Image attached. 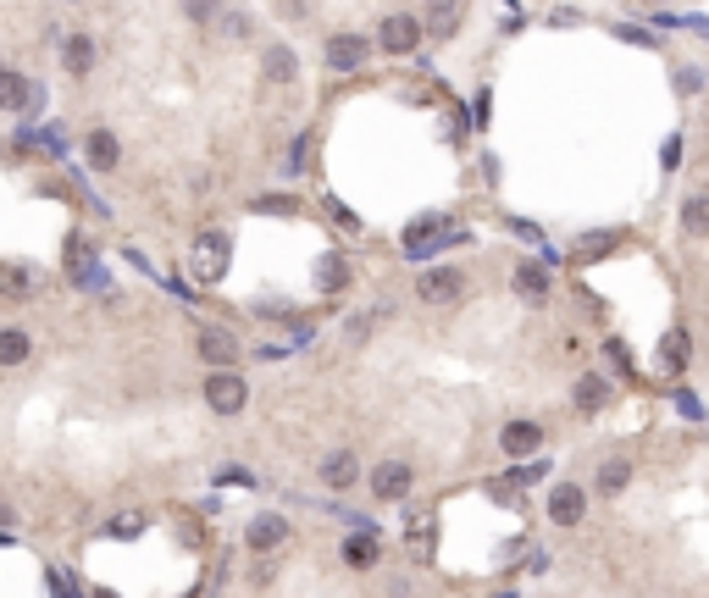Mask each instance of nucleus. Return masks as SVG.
Masks as SVG:
<instances>
[{
	"mask_svg": "<svg viewBox=\"0 0 709 598\" xmlns=\"http://www.w3.org/2000/svg\"><path fill=\"white\" fill-rule=\"evenodd\" d=\"M228 255H233L228 233L205 228L200 239H194V250H189V277H194V283H217V277L228 272Z\"/></svg>",
	"mask_w": 709,
	"mask_h": 598,
	"instance_id": "f257e3e1",
	"label": "nucleus"
},
{
	"mask_svg": "<svg viewBox=\"0 0 709 598\" xmlns=\"http://www.w3.org/2000/svg\"><path fill=\"white\" fill-rule=\"evenodd\" d=\"M377 45H383L388 56H410V50L421 45V17H410V12L383 17V28H377Z\"/></svg>",
	"mask_w": 709,
	"mask_h": 598,
	"instance_id": "f03ea898",
	"label": "nucleus"
},
{
	"mask_svg": "<svg viewBox=\"0 0 709 598\" xmlns=\"http://www.w3.org/2000/svg\"><path fill=\"white\" fill-rule=\"evenodd\" d=\"M205 399H211V410H222V416H239L244 399H250V388H244L239 371H211V383H205Z\"/></svg>",
	"mask_w": 709,
	"mask_h": 598,
	"instance_id": "7ed1b4c3",
	"label": "nucleus"
},
{
	"mask_svg": "<svg viewBox=\"0 0 709 598\" xmlns=\"http://www.w3.org/2000/svg\"><path fill=\"white\" fill-rule=\"evenodd\" d=\"M416 294L427 299V305H449V299H460V294H466V277H460L455 266H433V272H421Z\"/></svg>",
	"mask_w": 709,
	"mask_h": 598,
	"instance_id": "20e7f679",
	"label": "nucleus"
},
{
	"mask_svg": "<svg viewBox=\"0 0 709 598\" xmlns=\"http://www.w3.org/2000/svg\"><path fill=\"white\" fill-rule=\"evenodd\" d=\"M366 56H372V39L366 34H333L327 39V67H338V72L366 67Z\"/></svg>",
	"mask_w": 709,
	"mask_h": 598,
	"instance_id": "39448f33",
	"label": "nucleus"
},
{
	"mask_svg": "<svg viewBox=\"0 0 709 598\" xmlns=\"http://www.w3.org/2000/svg\"><path fill=\"white\" fill-rule=\"evenodd\" d=\"M582 515H588V493H582L577 482H560V488L549 493V521L554 527H577Z\"/></svg>",
	"mask_w": 709,
	"mask_h": 598,
	"instance_id": "423d86ee",
	"label": "nucleus"
},
{
	"mask_svg": "<svg viewBox=\"0 0 709 598\" xmlns=\"http://www.w3.org/2000/svg\"><path fill=\"white\" fill-rule=\"evenodd\" d=\"M499 449H505L510 460L538 455V449H543V427H538V421H510V427L499 432Z\"/></svg>",
	"mask_w": 709,
	"mask_h": 598,
	"instance_id": "0eeeda50",
	"label": "nucleus"
},
{
	"mask_svg": "<svg viewBox=\"0 0 709 598\" xmlns=\"http://www.w3.org/2000/svg\"><path fill=\"white\" fill-rule=\"evenodd\" d=\"M372 493L383 504L405 499V493H410V466H405V460H383V466L372 471Z\"/></svg>",
	"mask_w": 709,
	"mask_h": 598,
	"instance_id": "6e6552de",
	"label": "nucleus"
},
{
	"mask_svg": "<svg viewBox=\"0 0 709 598\" xmlns=\"http://www.w3.org/2000/svg\"><path fill=\"white\" fill-rule=\"evenodd\" d=\"M322 482L333 493L355 488V482H361V460H355V449H333V455L322 460Z\"/></svg>",
	"mask_w": 709,
	"mask_h": 598,
	"instance_id": "1a4fd4ad",
	"label": "nucleus"
},
{
	"mask_svg": "<svg viewBox=\"0 0 709 598\" xmlns=\"http://www.w3.org/2000/svg\"><path fill=\"white\" fill-rule=\"evenodd\" d=\"M84 156H89V167H95V172H117V161H122V144H117V133H111V128H89V139H84Z\"/></svg>",
	"mask_w": 709,
	"mask_h": 598,
	"instance_id": "9d476101",
	"label": "nucleus"
},
{
	"mask_svg": "<svg viewBox=\"0 0 709 598\" xmlns=\"http://www.w3.org/2000/svg\"><path fill=\"white\" fill-rule=\"evenodd\" d=\"M283 538H289V521H283V515H255V521H250V532H244V543H250L255 554L277 549Z\"/></svg>",
	"mask_w": 709,
	"mask_h": 598,
	"instance_id": "9b49d317",
	"label": "nucleus"
},
{
	"mask_svg": "<svg viewBox=\"0 0 709 598\" xmlns=\"http://www.w3.org/2000/svg\"><path fill=\"white\" fill-rule=\"evenodd\" d=\"M200 355L211 360L217 371H228L233 360H239V344H233V333H217V327H205V333H200Z\"/></svg>",
	"mask_w": 709,
	"mask_h": 598,
	"instance_id": "f8f14e48",
	"label": "nucleus"
},
{
	"mask_svg": "<svg viewBox=\"0 0 709 598\" xmlns=\"http://www.w3.org/2000/svg\"><path fill=\"white\" fill-rule=\"evenodd\" d=\"M444 239V216H427V222H416V228L405 233V255L410 261H427V250Z\"/></svg>",
	"mask_w": 709,
	"mask_h": 598,
	"instance_id": "ddd939ff",
	"label": "nucleus"
},
{
	"mask_svg": "<svg viewBox=\"0 0 709 598\" xmlns=\"http://www.w3.org/2000/svg\"><path fill=\"white\" fill-rule=\"evenodd\" d=\"M61 61H67L73 78H84V72L95 67V39H89V34H67V39H61Z\"/></svg>",
	"mask_w": 709,
	"mask_h": 598,
	"instance_id": "4468645a",
	"label": "nucleus"
},
{
	"mask_svg": "<svg viewBox=\"0 0 709 598\" xmlns=\"http://www.w3.org/2000/svg\"><path fill=\"white\" fill-rule=\"evenodd\" d=\"M294 72H300V61H294L289 45H272V50H266V61H261V78H266V84H294Z\"/></svg>",
	"mask_w": 709,
	"mask_h": 598,
	"instance_id": "2eb2a0df",
	"label": "nucleus"
},
{
	"mask_svg": "<svg viewBox=\"0 0 709 598\" xmlns=\"http://www.w3.org/2000/svg\"><path fill=\"white\" fill-rule=\"evenodd\" d=\"M28 106H34V84L23 72H6L0 78V111H28Z\"/></svg>",
	"mask_w": 709,
	"mask_h": 598,
	"instance_id": "dca6fc26",
	"label": "nucleus"
},
{
	"mask_svg": "<svg viewBox=\"0 0 709 598\" xmlns=\"http://www.w3.org/2000/svg\"><path fill=\"white\" fill-rule=\"evenodd\" d=\"M604 399H610V383H604L599 371H588V377H577V410H582V416H593V410H604Z\"/></svg>",
	"mask_w": 709,
	"mask_h": 598,
	"instance_id": "f3484780",
	"label": "nucleus"
},
{
	"mask_svg": "<svg viewBox=\"0 0 709 598\" xmlns=\"http://www.w3.org/2000/svg\"><path fill=\"white\" fill-rule=\"evenodd\" d=\"M682 233H687V239H704V233H709V194L682 200Z\"/></svg>",
	"mask_w": 709,
	"mask_h": 598,
	"instance_id": "a211bd4d",
	"label": "nucleus"
},
{
	"mask_svg": "<svg viewBox=\"0 0 709 598\" xmlns=\"http://www.w3.org/2000/svg\"><path fill=\"white\" fill-rule=\"evenodd\" d=\"M626 482H632V460H604V466H599V493H604V499L626 493Z\"/></svg>",
	"mask_w": 709,
	"mask_h": 598,
	"instance_id": "6ab92c4d",
	"label": "nucleus"
},
{
	"mask_svg": "<svg viewBox=\"0 0 709 598\" xmlns=\"http://www.w3.org/2000/svg\"><path fill=\"white\" fill-rule=\"evenodd\" d=\"M516 294L543 299V294H549V272H543L538 261H521V266H516Z\"/></svg>",
	"mask_w": 709,
	"mask_h": 598,
	"instance_id": "aec40b11",
	"label": "nucleus"
},
{
	"mask_svg": "<svg viewBox=\"0 0 709 598\" xmlns=\"http://www.w3.org/2000/svg\"><path fill=\"white\" fill-rule=\"evenodd\" d=\"M28 349H34V344H28L23 327H6V333H0V366H23Z\"/></svg>",
	"mask_w": 709,
	"mask_h": 598,
	"instance_id": "412c9836",
	"label": "nucleus"
},
{
	"mask_svg": "<svg viewBox=\"0 0 709 598\" xmlns=\"http://www.w3.org/2000/svg\"><path fill=\"white\" fill-rule=\"evenodd\" d=\"M344 283H349V261H344V255H322V266H316V288L333 294V288H344Z\"/></svg>",
	"mask_w": 709,
	"mask_h": 598,
	"instance_id": "4be33fe9",
	"label": "nucleus"
},
{
	"mask_svg": "<svg viewBox=\"0 0 709 598\" xmlns=\"http://www.w3.org/2000/svg\"><path fill=\"white\" fill-rule=\"evenodd\" d=\"M344 560H349V565H377V532L349 538V543H344Z\"/></svg>",
	"mask_w": 709,
	"mask_h": 598,
	"instance_id": "5701e85b",
	"label": "nucleus"
},
{
	"mask_svg": "<svg viewBox=\"0 0 709 598\" xmlns=\"http://www.w3.org/2000/svg\"><path fill=\"white\" fill-rule=\"evenodd\" d=\"M427 28H433L438 39L455 34V28H460V6H433V12H427Z\"/></svg>",
	"mask_w": 709,
	"mask_h": 598,
	"instance_id": "b1692460",
	"label": "nucleus"
},
{
	"mask_svg": "<svg viewBox=\"0 0 709 598\" xmlns=\"http://www.w3.org/2000/svg\"><path fill=\"white\" fill-rule=\"evenodd\" d=\"M687 355H693V349H687V333H671V338H665V366H687Z\"/></svg>",
	"mask_w": 709,
	"mask_h": 598,
	"instance_id": "393cba45",
	"label": "nucleus"
},
{
	"mask_svg": "<svg viewBox=\"0 0 709 598\" xmlns=\"http://www.w3.org/2000/svg\"><path fill=\"white\" fill-rule=\"evenodd\" d=\"M145 532V515H117L111 521V538H139Z\"/></svg>",
	"mask_w": 709,
	"mask_h": 598,
	"instance_id": "a878e982",
	"label": "nucleus"
},
{
	"mask_svg": "<svg viewBox=\"0 0 709 598\" xmlns=\"http://www.w3.org/2000/svg\"><path fill=\"white\" fill-rule=\"evenodd\" d=\"M577 250H582V255H604V250H615V233H588Z\"/></svg>",
	"mask_w": 709,
	"mask_h": 598,
	"instance_id": "bb28decb",
	"label": "nucleus"
},
{
	"mask_svg": "<svg viewBox=\"0 0 709 598\" xmlns=\"http://www.w3.org/2000/svg\"><path fill=\"white\" fill-rule=\"evenodd\" d=\"M676 89H687V95H698V89H704V72H698V67H682V72H676Z\"/></svg>",
	"mask_w": 709,
	"mask_h": 598,
	"instance_id": "cd10ccee",
	"label": "nucleus"
},
{
	"mask_svg": "<svg viewBox=\"0 0 709 598\" xmlns=\"http://www.w3.org/2000/svg\"><path fill=\"white\" fill-rule=\"evenodd\" d=\"M95 598H117V593H95Z\"/></svg>",
	"mask_w": 709,
	"mask_h": 598,
	"instance_id": "c85d7f7f",
	"label": "nucleus"
},
{
	"mask_svg": "<svg viewBox=\"0 0 709 598\" xmlns=\"http://www.w3.org/2000/svg\"><path fill=\"white\" fill-rule=\"evenodd\" d=\"M0 78H6V67H0Z\"/></svg>",
	"mask_w": 709,
	"mask_h": 598,
	"instance_id": "c756f323",
	"label": "nucleus"
}]
</instances>
